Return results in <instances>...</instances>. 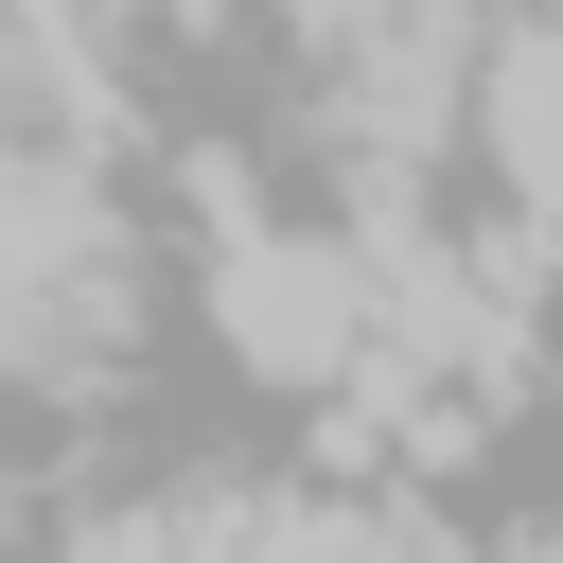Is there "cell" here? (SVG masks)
I'll use <instances>...</instances> for the list:
<instances>
[{"label":"cell","mask_w":563,"mask_h":563,"mask_svg":"<svg viewBox=\"0 0 563 563\" xmlns=\"http://www.w3.org/2000/svg\"><path fill=\"white\" fill-rule=\"evenodd\" d=\"M194 211H211V317H229V352H246L264 387H352L369 334H387L369 246H352V229H264V194H246L229 158L194 176Z\"/></svg>","instance_id":"cell-1"},{"label":"cell","mask_w":563,"mask_h":563,"mask_svg":"<svg viewBox=\"0 0 563 563\" xmlns=\"http://www.w3.org/2000/svg\"><path fill=\"white\" fill-rule=\"evenodd\" d=\"M106 317H123V282H106V194H88V158H70V141H18V158H0V334H18V369H35V387L88 369Z\"/></svg>","instance_id":"cell-2"},{"label":"cell","mask_w":563,"mask_h":563,"mask_svg":"<svg viewBox=\"0 0 563 563\" xmlns=\"http://www.w3.org/2000/svg\"><path fill=\"white\" fill-rule=\"evenodd\" d=\"M475 123H493L510 194H528V211H563V35H493V70H475Z\"/></svg>","instance_id":"cell-3"},{"label":"cell","mask_w":563,"mask_h":563,"mask_svg":"<svg viewBox=\"0 0 563 563\" xmlns=\"http://www.w3.org/2000/svg\"><path fill=\"white\" fill-rule=\"evenodd\" d=\"M246 563H387V510H264Z\"/></svg>","instance_id":"cell-4"}]
</instances>
